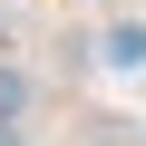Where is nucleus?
Wrapping results in <instances>:
<instances>
[{"instance_id":"1","label":"nucleus","mask_w":146,"mask_h":146,"mask_svg":"<svg viewBox=\"0 0 146 146\" xmlns=\"http://www.w3.org/2000/svg\"><path fill=\"white\" fill-rule=\"evenodd\" d=\"M107 58H117V68H146V29H117V39H107Z\"/></svg>"},{"instance_id":"2","label":"nucleus","mask_w":146,"mask_h":146,"mask_svg":"<svg viewBox=\"0 0 146 146\" xmlns=\"http://www.w3.org/2000/svg\"><path fill=\"white\" fill-rule=\"evenodd\" d=\"M0 146H10V136H0Z\"/></svg>"}]
</instances>
